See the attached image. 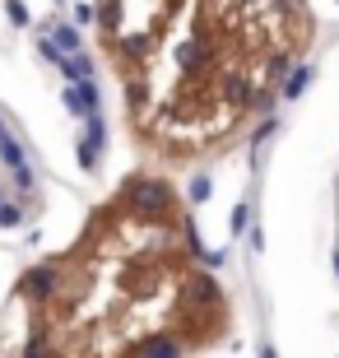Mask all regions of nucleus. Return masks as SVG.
<instances>
[{"mask_svg":"<svg viewBox=\"0 0 339 358\" xmlns=\"http://www.w3.org/2000/svg\"><path fill=\"white\" fill-rule=\"evenodd\" d=\"M140 159L186 173L233 154L316 47L312 0H89Z\"/></svg>","mask_w":339,"mask_h":358,"instance_id":"nucleus-2","label":"nucleus"},{"mask_svg":"<svg viewBox=\"0 0 339 358\" xmlns=\"http://www.w3.org/2000/svg\"><path fill=\"white\" fill-rule=\"evenodd\" d=\"M233 321L191 200L172 173L144 163L70 242L19 275L0 358H200L233 335Z\"/></svg>","mask_w":339,"mask_h":358,"instance_id":"nucleus-1","label":"nucleus"}]
</instances>
